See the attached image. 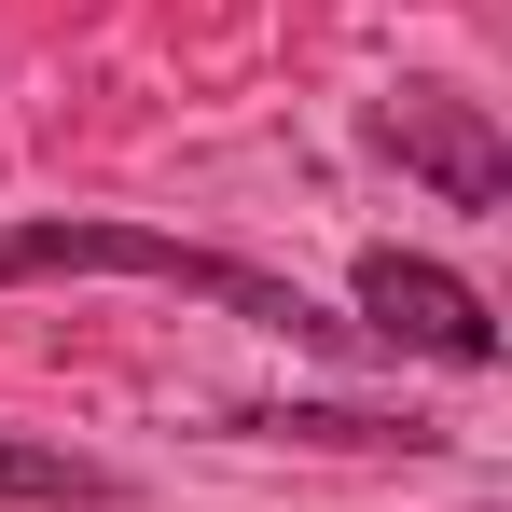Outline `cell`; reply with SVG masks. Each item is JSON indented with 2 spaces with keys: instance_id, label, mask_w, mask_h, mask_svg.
<instances>
[{
  "instance_id": "obj_2",
  "label": "cell",
  "mask_w": 512,
  "mask_h": 512,
  "mask_svg": "<svg viewBox=\"0 0 512 512\" xmlns=\"http://www.w3.org/2000/svg\"><path fill=\"white\" fill-rule=\"evenodd\" d=\"M374 153H402L443 208H499V194H512V139L485 125V97H457V84L374 97Z\"/></svg>"
},
{
  "instance_id": "obj_4",
  "label": "cell",
  "mask_w": 512,
  "mask_h": 512,
  "mask_svg": "<svg viewBox=\"0 0 512 512\" xmlns=\"http://www.w3.org/2000/svg\"><path fill=\"white\" fill-rule=\"evenodd\" d=\"M0 499L97 512V499H125V471H97V457H70V443H14V429H0Z\"/></svg>"
},
{
  "instance_id": "obj_1",
  "label": "cell",
  "mask_w": 512,
  "mask_h": 512,
  "mask_svg": "<svg viewBox=\"0 0 512 512\" xmlns=\"http://www.w3.org/2000/svg\"><path fill=\"white\" fill-rule=\"evenodd\" d=\"M14 277H167V291L250 319V333H291V346L346 333L291 277H263V263H236V250H194V236H153V222H0V291H14Z\"/></svg>"
},
{
  "instance_id": "obj_3",
  "label": "cell",
  "mask_w": 512,
  "mask_h": 512,
  "mask_svg": "<svg viewBox=\"0 0 512 512\" xmlns=\"http://www.w3.org/2000/svg\"><path fill=\"white\" fill-rule=\"evenodd\" d=\"M360 319H374V346H416V360H457V374L499 360L485 291L457 263H429V250H360Z\"/></svg>"
}]
</instances>
